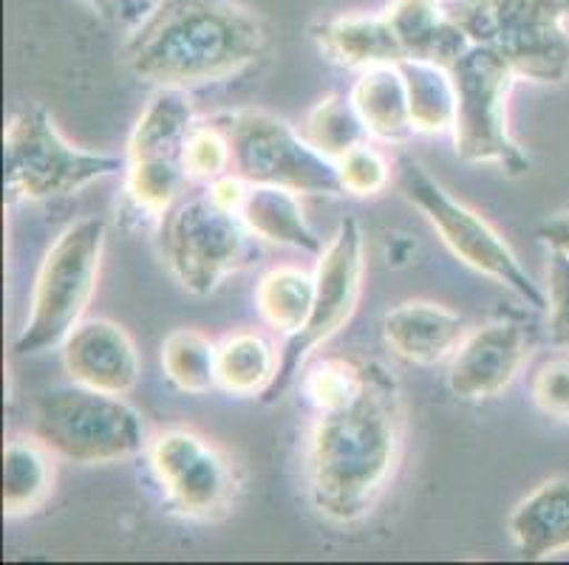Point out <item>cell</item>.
I'll list each match as a JSON object with an SVG mask.
<instances>
[{"instance_id":"1","label":"cell","mask_w":569,"mask_h":565,"mask_svg":"<svg viewBox=\"0 0 569 565\" xmlns=\"http://www.w3.org/2000/svg\"><path fill=\"white\" fill-rule=\"evenodd\" d=\"M406 435L400 385L380 362L355 398L315 413L307 444V490L315 512L332 523L363 521L395 475Z\"/></svg>"},{"instance_id":"2","label":"cell","mask_w":569,"mask_h":565,"mask_svg":"<svg viewBox=\"0 0 569 565\" xmlns=\"http://www.w3.org/2000/svg\"><path fill=\"white\" fill-rule=\"evenodd\" d=\"M263 51L267 26L238 0H153L119 60L148 85L190 91L238 77Z\"/></svg>"},{"instance_id":"3","label":"cell","mask_w":569,"mask_h":565,"mask_svg":"<svg viewBox=\"0 0 569 565\" xmlns=\"http://www.w3.org/2000/svg\"><path fill=\"white\" fill-rule=\"evenodd\" d=\"M470 46L496 51L519 80L558 85L569 77V0H442Z\"/></svg>"},{"instance_id":"4","label":"cell","mask_w":569,"mask_h":565,"mask_svg":"<svg viewBox=\"0 0 569 565\" xmlns=\"http://www.w3.org/2000/svg\"><path fill=\"white\" fill-rule=\"evenodd\" d=\"M108 224L102 218H80L66 226L46 249L29 303V317L14 340V356H38L63 349L71 331L82 323L97 292Z\"/></svg>"},{"instance_id":"5","label":"cell","mask_w":569,"mask_h":565,"mask_svg":"<svg viewBox=\"0 0 569 565\" xmlns=\"http://www.w3.org/2000/svg\"><path fill=\"white\" fill-rule=\"evenodd\" d=\"M34 433L51 453L88 466L133 458L148 447L142 416L126 398L77 382L34 398Z\"/></svg>"},{"instance_id":"6","label":"cell","mask_w":569,"mask_h":565,"mask_svg":"<svg viewBox=\"0 0 569 565\" xmlns=\"http://www.w3.org/2000/svg\"><path fill=\"white\" fill-rule=\"evenodd\" d=\"M400 190L413 210L422 212L439 241L451 249L468 269L485 274L493 283L513 292L530 309H547V292H541L532 274L521 266L510 243L485 221L482 215L462 201L453 199L417 159H406L400 164Z\"/></svg>"},{"instance_id":"7","label":"cell","mask_w":569,"mask_h":565,"mask_svg":"<svg viewBox=\"0 0 569 565\" xmlns=\"http://www.w3.org/2000/svg\"><path fill=\"white\" fill-rule=\"evenodd\" d=\"M128 162L111 153L74 148L38 105L9 117L3 131V179L12 199L49 201L117 175Z\"/></svg>"},{"instance_id":"8","label":"cell","mask_w":569,"mask_h":565,"mask_svg":"<svg viewBox=\"0 0 569 565\" xmlns=\"http://www.w3.org/2000/svg\"><path fill=\"white\" fill-rule=\"evenodd\" d=\"M457 88V119H453V148L462 162L499 164L510 175L530 170V159L510 137L507 97L519 80L496 51L470 46L451 69Z\"/></svg>"},{"instance_id":"9","label":"cell","mask_w":569,"mask_h":565,"mask_svg":"<svg viewBox=\"0 0 569 565\" xmlns=\"http://www.w3.org/2000/svg\"><path fill=\"white\" fill-rule=\"evenodd\" d=\"M363 230L355 218H343L318 255V266H315L318 292H315L312 314H309L307 325L289 334L287 342L278 349L281 360H278L276 382L261 396L263 404H276L278 398H283V393L301 376L309 356L355 317L360 294H363Z\"/></svg>"},{"instance_id":"10","label":"cell","mask_w":569,"mask_h":565,"mask_svg":"<svg viewBox=\"0 0 569 565\" xmlns=\"http://www.w3.org/2000/svg\"><path fill=\"white\" fill-rule=\"evenodd\" d=\"M159 249L184 292L207 297L247 263L250 232L210 195L179 199L159 215Z\"/></svg>"},{"instance_id":"11","label":"cell","mask_w":569,"mask_h":565,"mask_svg":"<svg viewBox=\"0 0 569 565\" xmlns=\"http://www.w3.org/2000/svg\"><path fill=\"white\" fill-rule=\"evenodd\" d=\"M232 148V173L250 184L287 186L301 195H340L338 162L326 159L301 131L269 111H238L219 119Z\"/></svg>"},{"instance_id":"12","label":"cell","mask_w":569,"mask_h":565,"mask_svg":"<svg viewBox=\"0 0 569 565\" xmlns=\"http://www.w3.org/2000/svg\"><path fill=\"white\" fill-rule=\"evenodd\" d=\"M153 478L164 504L188 521H216L236 504L238 478L230 458L193 430H164L148 444Z\"/></svg>"},{"instance_id":"13","label":"cell","mask_w":569,"mask_h":565,"mask_svg":"<svg viewBox=\"0 0 569 565\" xmlns=\"http://www.w3.org/2000/svg\"><path fill=\"white\" fill-rule=\"evenodd\" d=\"M530 351L527 331L519 323L499 320L470 331L451 356L448 387L462 402H485L513 385Z\"/></svg>"},{"instance_id":"14","label":"cell","mask_w":569,"mask_h":565,"mask_svg":"<svg viewBox=\"0 0 569 565\" xmlns=\"http://www.w3.org/2000/svg\"><path fill=\"white\" fill-rule=\"evenodd\" d=\"M63 367L71 382L126 396L137 387L142 362L131 334L111 320H86L63 342Z\"/></svg>"},{"instance_id":"15","label":"cell","mask_w":569,"mask_h":565,"mask_svg":"<svg viewBox=\"0 0 569 565\" xmlns=\"http://www.w3.org/2000/svg\"><path fill=\"white\" fill-rule=\"evenodd\" d=\"M382 340L395 356L411 365H439L451 360L468 336L457 311L428 300H408L382 317Z\"/></svg>"},{"instance_id":"16","label":"cell","mask_w":569,"mask_h":565,"mask_svg":"<svg viewBox=\"0 0 569 565\" xmlns=\"http://www.w3.org/2000/svg\"><path fill=\"white\" fill-rule=\"evenodd\" d=\"M386 18L406 51V60L451 69L470 49L468 34L445 12L442 0H391Z\"/></svg>"},{"instance_id":"17","label":"cell","mask_w":569,"mask_h":565,"mask_svg":"<svg viewBox=\"0 0 569 565\" xmlns=\"http://www.w3.org/2000/svg\"><path fill=\"white\" fill-rule=\"evenodd\" d=\"M312 34L320 51L343 69L369 71L377 65H400L406 60V51L388 23L386 12L338 14L315 26Z\"/></svg>"},{"instance_id":"18","label":"cell","mask_w":569,"mask_h":565,"mask_svg":"<svg viewBox=\"0 0 569 565\" xmlns=\"http://www.w3.org/2000/svg\"><path fill=\"white\" fill-rule=\"evenodd\" d=\"M507 535L525 559L569 552V478L538 484L507 517Z\"/></svg>"},{"instance_id":"19","label":"cell","mask_w":569,"mask_h":565,"mask_svg":"<svg viewBox=\"0 0 569 565\" xmlns=\"http://www.w3.org/2000/svg\"><path fill=\"white\" fill-rule=\"evenodd\" d=\"M298 195L301 193L287 190V186L250 184V193L238 210V218L244 221L247 232L258 241L320 255L323 238L312 230Z\"/></svg>"},{"instance_id":"20","label":"cell","mask_w":569,"mask_h":565,"mask_svg":"<svg viewBox=\"0 0 569 565\" xmlns=\"http://www.w3.org/2000/svg\"><path fill=\"white\" fill-rule=\"evenodd\" d=\"M349 100L355 102L369 137L377 142L400 144L413 137L408 88L400 65H377V69L360 71Z\"/></svg>"},{"instance_id":"21","label":"cell","mask_w":569,"mask_h":565,"mask_svg":"<svg viewBox=\"0 0 569 565\" xmlns=\"http://www.w3.org/2000/svg\"><path fill=\"white\" fill-rule=\"evenodd\" d=\"M199 122L188 91L179 88H159L151 102L139 113L128 139L126 162L139 159H182L184 142H188L193 124Z\"/></svg>"},{"instance_id":"22","label":"cell","mask_w":569,"mask_h":565,"mask_svg":"<svg viewBox=\"0 0 569 565\" xmlns=\"http://www.w3.org/2000/svg\"><path fill=\"white\" fill-rule=\"evenodd\" d=\"M281 351L256 331H238L216 351V391L236 398H261L276 382Z\"/></svg>"},{"instance_id":"23","label":"cell","mask_w":569,"mask_h":565,"mask_svg":"<svg viewBox=\"0 0 569 565\" xmlns=\"http://www.w3.org/2000/svg\"><path fill=\"white\" fill-rule=\"evenodd\" d=\"M51 450L34 438H9L3 447V512L23 517L38 512L51 495L54 466Z\"/></svg>"},{"instance_id":"24","label":"cell","mask_w":569,"mask_h":565,"mask_svg":"<svg viewBox=\"0 0 569 565\" xmlns=\"http://www.w3.org/2000/svg\"><path fill=\"white\" fill-rule=\"evenodd\" d=\"M400 71L406 77L413 133H426V137L451 133L457 119V88L451 71L419 60H402Z\"/></svg>"},{"instance_id":"25","label":"cell","mask_w":569,"mask_h":565,"mask_svg":"<svg viewBox=\"0 0 569 565\" xmlns=\"http://www.w3.org/2000/svg\"><path fill=\"white\" fill-rule=\"evenodd\" d=\"M315 292H318V283H315V274H309L307 269H269L256 286L258 314H261L269 329L289 336L307 325L315 305Z\"/></svg>"},{"instance_id":"26","label":"cell","mask_w":569,"mask_h":565,"mask_svg":"<svg viewBox=\"0 0 569 565\" xmlns=\"http://www.w3.org/2000/svg\"><path fill=\"white\" fill-rule=\"evenodd\" d=\"M216 351L219 345L201 331H170L162 342L164 376L176 391L204 396L216 391Z\"/></svg>"},{"instance_id":"27","label":"cell","mask_w":569,"mask_h":565,"mask_svg":"<svg viewBox=\"0 0 569 565\" xmlns=\"http://www.w3.org/2000/svg\"><path fill=\"white\" fill-rule=\"evenodd\" d=\"M301 133L315 150H320L332 162L343 159L357 144L369 142V131H366L355 102L340 97V93H329L320 102H315V108L303 119Z\"/></svg>"},{"instance_id":"28","label":"cell","mask_w":569,"mask_h":565,"mask_svg":"<svg viewBox=\"0 0 569 565\" xmlns=\"http://www.w3.org/2000/svg\"><path fill=\"white\" fill-rule=\"evenodd\" d=\"M190 181L182 159H139L128 162L126 190L139 210L151 215H164L182 199L184 184Z\"/></svg>"},{"instance_id":"29","label":"cell","mask_w":569,"mask_h":565,"mask_svg":"<svg viewBox=\"0 0 569 565\" xmlns=\"http://www.w3.org/2000/svg\"><path fill=\"white\" fill-rule=\"evenodd\" d=\"M184 170L193 181H216L221 175L232 173V148L224 124L219 119L213 122H196L188 142L182 150Z\"/></svg>"},{"instance_id":"30","label":"cell","mask_w":569,"mask_h":565,"mask_svg":"<svg viewBox=\"0 0 569 565\" xmlns=\"http://www.w3.org/2000/svg\"><path fill=\"white\" fill-rule=\"evenodd\" d=\"M338 175L343 193L369 199V195H380L386 190L388 181H391V168L375 144L363 142L349 150L343 159H338Z\"/></svg>"},{"instance_id":"31","label":"cell","mask_w":569,"mask_h":565,"mask_svg":"<svg viewBox=\"0 0 569 565\" xmlns=\"http://www.w3.org/2000/svg\"><path fill=\"white\" fill-rule=\"evenodd\" d=\"M532 402L545 416L569 422V356L545 362L532 376Z\"/></svg>"},{"instance_id":"32","label":"cell","mask_w":569,"mask_h":565,"mask_svg":"<svg viewBox=\"0 0 569 565\" xmlns=\"http://www.w3.org/2000/svg\"><path fill=\"white\" fill-rule=\"evenodd\" d=\"M547 309H550V334L558 345L569 349V258L550 252L547 266Z\"/></svg>"},{"instance_id":"33","label":"cell","mask_w":569,"mask_h":565,"mask_svg":"<svg viewBox=\"0 0 569 565\" xmlns=\"http://www.w3.org/2000/svg\"><path fill=\"white\" fill-rule=\"evenodd\" d=\"M86 3L91 9H97L102 18H108L111 23L126 26V29L137 26L148 14V9L153 7V0H86Z\"/></svg>"},{"instance_id":"34","label":"cell","mask_w":569,"mask_h":565,"mask_svg":"<svg viewBox=\"0 0 569 565\" xmlns=\"http://www.w3.org/2000/svg\"><path fill=\"white\" fill-rule=\"evenodd\" d=\"M247 193H250V181H244L236 173L221 175V179L210 181V186H207V195H210L221 210L236 212V215L238 210H241V204H244Z\"/></svg>"},{"instance_id":"35","label":"cell","mask_w":569,"mask_h":565,"mask_svg":"<svg viewBox=\"0 0 569 565\" xmlns=\"http://www.w3.org/2000/svg\"><path fill=\"white\" fill-rule=\"evenodd\" d=\"M538 238L550 246V252H561L569 258V212L547 218L545 224L538 226Z\"/></svg>"}]
</instances>
